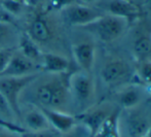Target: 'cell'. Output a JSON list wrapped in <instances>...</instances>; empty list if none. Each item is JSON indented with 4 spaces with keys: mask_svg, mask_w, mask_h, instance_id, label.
Wrapping results in <instances>:
<instances>
[{
    "mask_svg": "<svg viewBox=\"0 0 151 137\" xmlns=\"http://www.w3.org/2000/svg\"><path fill=\"white\" fill-rule=\"evenodd\" d=\"M0 1H3V0H0ZM16 1H21V2H24V3H27V0H16Z\"/></svg>",
    "mask_w": 151,
    "mask_h": 137,
    "instance_id": "obj_33",
    "label": "cell"
},
{
    "mask_svg": "<svg viewBox=\"0 0 151 137\" xmlns=\"http://www.w3.org/2000/svg\"><path fill=\"white\" fill-rule=\"evenodd\" d=\"M41 73L40 65L36 62L32 61L21 54L18 50H16L12 54L7 67L5 68L1 76H26L31 74Z\"/></svg>",
    "mask_w": 151,
    "mask_h": 137,
    "instance_id": "obj_8",
    "label": "cell"
},
{
    "mask_svg": "<svg viewBox=\"0 0 151 137\" xmlns=\"http://www.w3.org/2000/svg\"><path fill=\"white\" fill-rule=\"evenodd\" d=\"M40 75L26 89L31 94L29 103L40 108L68 112L71 101L68 86L69 74L67 78V73L50 74L47 78H42Z\"/></svg>",
    "mask_w": 151,
    "mask_h": 137,
    "instance_id": "obj_1",
    "label": "cell"
},
{
    "mask_svg": "<svg viewBox=\"0 0 151 137\" xmlns=\"http://www.w3.org/2000/svg\"><path fill=\"white\" fill-rule=\"evenodd\" d=\"M0 3L3 6L4 9L14 18L22 14L25 6H26V3L21 1H16V0H3V1H0Z\"/></svg>",
    "mask_w": 151,
    "mask_h": 137,
    "instance_id": "obj_21",
    "label": "cell"
},
{
    "mask_svg": "<svg viewBox=\"0 0 151 137\" xmlns=\"http://www.w3.org/2000/svg\"><path fill=\"white\" fill-rule=\"evenodd\" d=\"M131 68L121 59H112L105 63L101 70V78L107 85L113 86L124 82L131 75Z\"/></svg>",
    "mask_w": 151,
    "mask_h": 137,
    "instance_id": "obj_9",
    "label": "cell"
},
{
    "mask_svg": "<svg viewBox=\"0 0 151 137\" xmlns=\"http://www.w3.org/2000/svg\"><path fill=\"white\" fill-rule=\"evenodd\" d=\"M140 137H148L147 135H144V136H140Z\"/></svg>",
    "mask_w": 151,
    "mask_h": 137,
    "instance_id": "obj_35",
    "label": "cell"
},
{
    "mask_svg": "<svg viewBox=\"0 0 151 137\" xmlns=\"http://www.w3.org/2000/svg\"><path fill=\"white\" fill-rule=\"evenodd\" d=\"M20 135L21 137H60L61 134L54 129H48L45 130V131H39V132L28 131V130L24 129L20 133Z\"/></svg>",
    "mask_w": 151,
    "mask_h": 137,
    "instance_id": "obj_25",
    "label": "cell"
},
{
    "mask_svg": "<svg viewBox=\"0 0 151 137\" xmlns=\"http://www.w3.org/2000/svg\"><path fill=\"white\" fill-rule=\"evenodd\" d=\"M101 1V0H77V2H79V3H82V4H90V3H95V2H99Z\"/></svg>",
    "mask_w": 151,
    "mask_h": 137,
    "instance_id": "obj_30",
    "label": "cell"
},
{
    "mask_svg": "<svg viewBox=\"0 0 151 137\" xmlns=\"http://www.w3.org/2000/svg\"><path fill=\"white\" fill-rule=\"evenodd\" d=\"M0 137H21L20 133L0 126Z\"/></svg>",
    "mask_w": 151,
    "mask_h": 137,
    "instance_id": "obj_28",
    "label": "cell"
},
{
    "mask_svg": "<svg viewBox=\"0 0 151 137\" xmlns=\"http://www.w3.org/2000/svg\"><path fill=\"white\" fill-rule=\"evenodd\" d=\"M104 6L99 9L103 12L118 18L124 19L129 24L136 22L142 16V12L138 5H136L132 0H104Z\"/></svg>",
    "mask_w": 151,
    "mask_h": 137,
    "instance_id": "obj_7",
    "label": "cell"
},
{
    "mask_svg": "<svg viewBox=\"0 0 151 137\" xmlns=\"http://www.w3.org/2000/svg\"><path fill=\"white\" fill-rule=\"evenodd\" d=\"M129 25V22L124 19L105 14L95 22L82 28L95 35L102 42L110 43L120 38L125 33Z\"/></svg>",
    "mask_w": 151,
    "mask_h": 137,
    "instance_id": "obj_3",
    "label": "cell"
},
{
    "mask_svg": "<svg viewBox=\"0 0 151 137\" xmlns=\"http://www.w3.org/2000/svg\"><path fill=\"white\" fill-rule=\"evenodd\" d=\"M127 132L131 137H140L147 134L151 125L147 117L141 111H132L127 121Z\"/></svg>",
    "mask_w": 151,
    "mask_h": 137,
    "instance_id": "obj_16",
    "label": "cell"
},
{
    "mask_svg": "<svg viewBox=\"0 0 151 137\" xmlns=\"http://www.w3.org/2000/svg\"><path fill=\"white\" fill-rule=\"evenodd\" d=\"M118 117H119V111H112L91 137H120Z\"/></svg>",
    "mask_w": 151,
    "mask_h": 137,
    "instance_id": "obj_17",
    "label": "cell"
},
{
    "mask_svg": "<svg viewBox=\"0 0 151 137\" xmlns=\"http://www.w3.org/2000/svg\"><path fill=\"white\" fill-rule=\"evenodd\" d=\"M60 137H78L76 134H74V129H72L71 131H69L68 133H65V134H61Z\"/></svg>",
    "mask_w": 151,
    "mask_h": 137,
    "instance_id": "obj_29",
    "label": "cell"
},
{
    "mask_svg": "<svg viewBox=\"0 0 151 137\" xmlns=\"http://www.w3.org/2000/svg\"><path fill=\"white\" fill-rule=\"evenodd\" d=\"M72 55L80 70L91 73L95 64L96 49L91 42L81 41L74 43L71 48Z\"/></svg>",
    "mask_w": 151,
    "mask_h": 137,
    "instance_id": "obj_11",
    "label": "cell"
},
{
    "mask_svg": "<svg viewBox=\"0 0 151 137\" xmlns=\"http://www.w3.org/2000/svg\"><path fill=\"white\" fill-rule=\"evenodd\" d=\"M110 113L111 112L107 107L100 106V107H96L95 109L88 108L79 115V120L83 124L84 127L90 131L91 135H93Z\"/></svg>",
    "mask_w": 151,
    "mask_h": 137,
    "instance_id": "obj_14",
    "label": "cell"
},
{
    "mask_svg": "<svg viewBox=\"0 0 151 137\" xmlns=\"http://www.w3.org/2000/svg\"><path fill=\"white\" fill-rule=\"evenodd\" d=\"M17 49H0V76L7 67L14 52Z\"/></svg>",
    "mask_w": 151,
    "mask_h": 137,
    "instance_id": "obj_26",
    "label": "cell"
},
{
    "mask_svg": "<svg viewBox=\"0 0 151 137\" xmlns=\"http://www.w3.org/2000/svg\"><path fill=\"white\" fill-rule=\"evenodd\" d=\"M137 78H139L140 83L151 86V60H145L141 62L138 69Z\"/></svg>",
    "mask_w": 151,
    "mask_h": 137,
    "instance_id": "obj_22",
    "label": "cell"
},
{
    "mask_svg": "<svg viewBox=\"0 0 151 137\" xmlns=\"http://www.w3.org/2000/svg\"><path fill=\"white\" fill-rule=\"evenodd\" d=\"M40 108V107H39ZM45 115L52 129L56 130L60 134H65L74 129L76 126V117L71 115L69 112L60 110L46 109L40 108Z\"/></svg>",
    "mask_w": 151,
    "mask_h": 137,
    "instance_id": "obj_12",
    "label": "cell"
},
{
    "mask_svg": "<svg viewBox=\"0 0 151 137\" xmlns=\"http://www.w3.org/2000/svg\"><path fill=\"white\" fill-rule=\"evenodd\" d=\"M117 100L122 107L132 109L135 108L142 101V92L139 86H129L121 90L118 94Z\"/></svg>",
    "mask_w": 151,
    "mask_h": 137,
    "instance_id": "obj_19",
    "label": "cell"
},
{
    "mask_svg": "<svg viewBox=\"0 0 151 137\" xmlns=\"http://www.w3.org/2000/svg\"><path fill=\"white\" fill-rule=\"evenodd\" d=\"M30 1V2H33V3H38V2L40 1H44V0H27V3Z\"/></svg>",
    "mask_w": 151,
    "mask_h": 137,
    "instance_id": "obj_31",
    "label": "cell"
},
{
    "mask_svg": "<svg viewBox=\"0 0 151 137\" xmlns=\"http://www.w3.org/2000/svg\"><path fill=\"white\" fill-rule=\"evenodd\" d=\"M77 2V0H46V5L44 10L50 12H60L64 8Z\"/></svg>",
    "mask_w": 151,
    "mask_h": 137,
    "instance_id": "obj_23",
    "label": "cell"
},
{
    "mask_svg": "<svg viewBox=\"0 0 151 137\" xmlns=\"http://www.w3.org/2000/svg\"><path fill=\"white\" fill-rule=\"evenodd\" d=\"M105 12L98 7L76 2L60 12V18L65 24L74 27H84L101 18Z\"/></svg>",
    "mask_w": 151,
    "mask_h": 137,
    "instance_id": "obj_6",
    "label": "cell"
},
{
    "mask_svg": "<svg viewBox=\"0 0 151 137\" xmlns=\"http://www.w3.org/2000/svg\"><path fill=\"white\" fill-rule=\"evenodd\" d=\"M12 117H16L14 111L5 97L0 93V120L5 122H14L12 120Z\"/></svg>",
    "mask_w": 151,
    "mask_h": 137,
    "instance_id": "obj_24",
    "label": "cell"
},
{
    "mask_svg": "<svg viewBox=\"0 0 151 137\" xmlns=\"http://www.w3.org/2000/svg\"><path fill=\"white\" fill-rule=\"evenodd\" d=\"M17 50L21 54L24 55L25 57H27L28 59L36 62L40 65V60H41L43 51L25 31L21 32Z\"/></svg>",
    "mask_w": 151,
    "mask_h": 137,
    "instance_id": "obj_15",
    "label": "cell"
},
{
    "mask_svg": "<svg viewBox=\"0 0 151 137\" xmlns=\"http://www.w3.org/2000/svg\"><path fill=\"white\" fill-rule=\"evenodd\" d=\"M133 54L139 62L148 60L151 55V34L140 33L133 42Z\"/></svg>",
    "mask_w": 151,
    "mask_h": 137,
    "instance_id": "obj_20",
    "label": "cell"
},
{
    "mask_svg": "<svg viewBox=\"0 0 151 137\" xmlns=\"http://www.w3.org/2000/svg\"><path fill=\"white\" fill-rule=\"evenodd\" d=\"M71 100L81 109L88 108L95 96V83L91 73L83 70L75 71L69 74L68 78Z\"/></svg>",
    "mask_w": 151,
    "mask_h": 137,
    "instance_id": "obj_5",
    "label": "cell"
},
{
    "mask_svg": "<svg viewBox=\"0 0 151 137\" xmlns=\"http://www.w3.org/2000/svg\"><path fill=\"white\" fill-rule=\"evenodd\" d=\"M20 121L23 122V127L28 131L39 132L52 129L43 111L39 107L32 105V104L30 109L25 111V112L22 111Z\"/></svg>",
    "mask_w": 151,
    "mask_h": 137,
    "instance_id": "obj_13",
    "label": "cell"
},
{
    "mask_svg": "<svg viewBox=\"0 0 151 137\" xmlns=\"http://www.w3.org/2000/svg\"><path fill=\"white\" fill-rule=\"evenodd\" d=\"M147 4H148V6L151 8V0H147Z\"/></svg>",
    "mask_w": 151,
    "mask_h": 137,
    "instance_id": "obj_34",
    "label": "cell"
},
{
    "mask_svg": "<svg viewBox=\"0 0 151 137\" xmlns=\"http://www.w3.org/2000/svg\"><path fill=\"white\" fill-rule=\"evenodd\" d=\"M148 137H151V127H150V129L148 130V132H147V134H146Z\"/></svg>",
    "mask_w": 151,
    "mask_h": 137,
    "instance_id": "obj_32",
    "label": "cell"
},
{
    "mask_svg": "<svg viewBox=\"0 0 151 137\" xmlns=\"http://www.w3.org/2000/svg\"><path fill=\"white\" fill-rule=\"evenodd\" d=\"M70 68V61L60 53L43 52L40 60L41 73L46 74H63L68 73Z\"/></svg>",
    "mask_w": 151,
    "mask_h": 137,
    "instance_id": "obj_10",
    "label": "cell"
},
{
    "mask_svg": "<svg viewBox=\"0 0 151 137\" xmlns=\"http://www.w3.org/2000/svg\"><path fill=\"white\" fill-rule=\"evenodd\" d=\"M14 17H12L5 9L3 8V6L0 3V22L2 23H12V24H14Z\"/></svg>",
    "mask_w": 151,
    "mask_h": 137,
    "instance_id": "obj_27",
    "label": "cell"
},
{
    "mask_svg": "<svg viewBox=\"0 0 151 137\" xmlns=\"http://www.w3.org/2000/svg\"><path fill=\"white\" fill-rule=\"evenodd\" d=\"M20 34L14 24L0 22V49H17Z\"/></svg>",
    "mask_w": 151,
    "mask_h": 137,
    "instance_id": "obj_18",
    "label": "cell"
},
{
    "mask_svg": "<svg viewBox=\"0 0 151 137\" xmlns=\"http://www.w3.org/2000/svg\"><path fill=\"white\" fill-rule=\"evenodd\" d=\"M50 12H43L36 14L29 21L27 28L25 30L27 34L42 49L44 52H50V46H54L57 41L60 40L59 27L52 22L48 16Z\"/></svg>",
    "mask_w": 151,
    "mask_h": 137,
    "instance_id": "obj_2",
    "label": "cell"
},
{
    "mask_svg": "<svg viewBox=\"0 0 151 137\" xmlns=\"http://www.w3.org/2000/svg\"><path fill=\"white\" fill-rule=\"evenodd\" d=\"M41 73L26 76H0V93L5 97L17 119L21 120V96Z\"/></svg>",
    "mask_w": 151,
    "mask_h": 137,
    "instance_id": "obj_4",
    "label": "cell"
}]
</instances>
